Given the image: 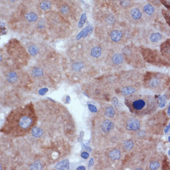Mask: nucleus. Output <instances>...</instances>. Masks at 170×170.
Returning <instances> with one entry per match:
<instances>
[{"label": "nucleus", "instance_id": "1", "mask_svg": "<svg viewBox=\"0 0 170 170\" xmlns=\"http://www.w3.org/2000/svg\"><path fill=\"white\" fill-rule=\"evenodd\" d=\"M37 121L32 104H28L12 110L6 118L2 131L13 136L21 137L28 134Z\"/></svg>", "mask_w": 170, "mask_h": 170}, {"label": "nucleus", "instance_id": "2", "mask_svg": "<svg viewBox=\"0 0 170 170\" xmlns=\"http://www.w3.org/2000/svg\"><path fill=\"white\" fill-rule=\"evenodd\" d=\"M125 104L132 114L138 116L151 115L158 108L157 98L148 95H130L126 97Z\"/></svg>", "mask_w": 170, "mask_h": 170}, {"label": "nucleus", "instance_id": "3", "mask_svg": "<svg viewBox=\"0 0 170 170\" xmlns=\"http://www.w3.org/2000/svg\"><path fill=\"white\" fill-rule=\"evenodd\" d=\"M170 78L165 74L158 72H148L144 77L143 85L145 88L160 94L169 87Z\"/></svg>", "mask_w": 170, "mask_h": 170}, {"label": "nucleus", "instance_id": "4", "mask_svg": "<svg viewBox=\"0 0 170 170\" xmlns=\"http://www.w3.org/2000/svg\"><path fill=\"white\" fill-rule=\"evenodd\" d=\"M168 39V35L162 30L150 28L145 31L144 35L145 43L152 48L157 47Z\"/></svg>", "mask_w": 170, "mask_h": 170}, {"label": "nucleus", "instance_id": "5", "mask_svg": "<svg viewBox=\"0 0 170 170\" xmlns=\"http://www.w3.org/2000/svg\"><path fill=\"white\" fill-rule=\"evenodd\" d=\"M139 6L147 22H153L158 16L159 9L157 5L149 2H143Z\"/></svg>", "mask_w": 170, "mask_h": 170}, {"label": "nucleus", "instance_id": "6", "mask_svg": "<svg viewBox=\"0 0 170 170\" xmlns=\"http://www.w3.org/2000/svg\"><path fill=\"white\" fill-rule=\"evenodd\" d=\"M127 17L129 21L134 24H142L145 22V19L140 7H132L127 11Z\"/></svg>", "mask_w": 170, "mask_h": 170}, {"label": "nucleus", "instance_id": "7", "mask_svg": "<svg viewBox=\"0 0 170 170\" xmlns=\"http://www.w3.org/2000/svg\"><path fill=\"white\" fill-rule=\"evenodd\" d=\"M160 53L165 59L170 62V39H167L160 46Z\"/></svg>", "mask_w": 170, "mask_h": 170}, {"label": "nucleus", "instance_id": "8", "mask_svg": "<svg viewBox=\"0 0 170 170\" xmlns=\"http://www.w3.org/2000/svg\"><path fill=\"white\" fill-rule=\"evenodd\" d=\"M141 128V122L134 117L129 118L126 122V128L130 131H137Z\"/></svg>", "mask_w": 170, "mask_h": 170}, {"label": "nucleus", "instance_id": "9", "mask_svg": "<svg viewBox=\"0 0 170 170\" xmlns=\"http://www.w3.org/2000/svg\"><path fill=\"white\" fill-rule=\"evenodd\" d=\"M105 50L103 48V46L98 45L93 46L91 48L90 55L92 58L98 59L103 57L105 55Z\"/></svg>", "mask_w": 170, "mask_h": 170}, {"label": "nucleus", "instance_id": "10", "mask_svg": "<svg viewBox=\"0 0 170 170\" xmlns=\"http://www.w3.org/2000/svg\"><path fill=\"white\" fill-rule=\"evenodd\" d=\"M112 64L115 66H120L124 64L125 58L121 53H115L110 56V58Z\"/></svg>", "mask_w": 170, "mask_h": 170}, {"label": "nucleus", "instance_id": "11", "mask_svg": "<svg viewBox=\"0 0 170 170\" xmlns=\"http://www.w3.org/2000/svg\"><path fill=\"white\" fill-rule=\"evenodd\" d=\"M110 37L112 41L117 43L122 40L123 37V33L122 32V30L115 28L111 31V32L110 34Z\"/></svg>", "mask_w": 170, "mask_h": 170}, {"label": "nucleus", "instance_id": "12", "mask_svg": "<svg viewBox=\"0 0 170 170\" xmlns=\"http://www.w3.org/2000/svg\"><path fill=\"white\" fill-rule=\"evenodd\" d=\"M104 113L105 115L110 118H112L115 116L116 114V112L114 109V108L112 106H107L105 108V111H104Z\"/></svg>", "mask_w": 170, "mask_h": 170}, {"label": "nucleus", "instance_id": "13", "mask_svg": "<svg viewBox=\"0 0 170 170\" xmlns=\"http://www.w3.org/2000/svg\"><path fill=\"white\" fill-rule=\"evenodd\" d=\"M109 157L113 160H118L121 157V152L118 149H114L110 152Z\"/></svg>", "mask_w": 170, "mask_h": 170}, {"label": "nucleus", "instance_id": "14", "mask_svg": "<svg viewBox=\"0 0 170 170\" xmlns=\"http://www.w3.org/2000/svg\"><path fill=\"white\" fill-rule=\"evenodd\" d=\"M26 19L29 22H35L37 20V15L34 12H28L25 15Z\"/></svg>", "mask_w": 170, "mask_h": 170}, {"label": "nucleus", "instance_id": "15", "mask_svg": "<svg viewBox=\"0 0 170 170\" xmlns=\"http://www.w3.org/2000/svg\"><path fill=\"white\" fill-rule=\"evenodd\" d=\"M51 6H52L51 3L49 1H47V0H45V1L42 2L40 3V8L43 11L50 9L51 8Z\"/></svg>", "mask_w": 170, "mask_h": 170}, {"label": "nucleus", "instance_id": "16", "mask_svg": "<svg viewBox=\"0 0 170 170\" xmlns=\"http://www.w3.org/2000/svg\"><path fill=\"white\" fill-rule=\"evenodd\" d=\"M28 51H29L30 53L32 55V56L37 55L38 54V48L34 45H31L29 46Z\"/></svg>", "mask_w": 170, "mask_h": 170}, {"label": "nucleus", "instance_id": "17", "mask_svg": "<svg viewBox=\"0 0 170 170\" xmlns=\"http://www.w3.org/2000/svg\"><path fill=\"white\" fill-rule=\"evenodd\" d=\"M32 134L36 137H40L42 135V131L41 129L38 128H34L32 130Z\"/></svg>", "mask_w": 170, "mask_h": 170}, {"label": "nucleus", "instance_id": "18", "mask_svg": "<svg viewBox=\"0 0 170 170\" xmlns=\"http://www.w3.org/2000/svg\"><path fill=\"white\" fill-rule=\"evenodd\" d=\"M163 14V15H164V17H165V19H166V22L168 23V24L170 25V10H166V11H165L163 10L162 11Z\"/></svg>", "mask_w": 170, "mask_h": 170}, {"label": "nucleus", "instance_id": "19", "mask_svg": "<svg viewBox=\"0 0 170 170\" xmlns=\"http://www.w3.org/2000/svg\"><path fill=\"white\" fill-rule=\"evenodd\" d=\"M133 143L131 141H126L124 142V148L126 150H130L133 147Z\"/></svg>", "mask_w": 170, "mask_h": 170}, {"label": "nucleus", "instance_id": "20", "mask_svg": "<svg viewBox=\"0 0 170 170\" xmlns=\"http://www.w3.org/2000/svg\"><path fill=\"white\" fill-rule=\"evenodd\" d=\"M160 167V163L157 161H154L150 163V168L151 169H157Z\"/></svg>", "mask_w": 170, "mask_h": 170}, {"label": "nucleus", "instance_id": "21", "mask_svg": "<svg viewBox=\"0 0 170 170\" xmlns=\"http://www.w3.org/2000/svg\"><path fill=\"white\" fill-rule=\"evenodd\" d=\"M17 79L16 74L13 72H11L8 74V80H9L11 82H14Z\"/></svg>", "mask_w": 170, "mask_h": 170}, {"label": "nucleus", "instance_id": "22", "mask_svg": "<svg viewBox=\"0 0 170 170\" xmlns=\"http://www.w3.org/2000/svg\"><path fill=\"white\" fill-rule=\"evenodd\" d=\"M69 7H68L67 5H62V6H61V8H60V11H61L62 13H63V14H68V12H69Z\"/></svg>", "mask_w": 170, "mask_h": 170}, {"label": "nucleus", "instance_id": "23", "mask_svg": "<svg viewBox=\"0 0 170 170\" xmlns=\"http://www.w3.org/2000/svg\"><path fill=\"white\" fill-rule=\"evenodd\" d=\"M87 19V16H86V14L84 13L81 18V20L79 22V27H82L83 26V25L84 24V23L85 22V20Z\"/></svg>", "mask_w": 170, "mask_h": 170}, {"label": "nucleus", "instance_id": "24", "mask_svg": "<svg viewBox=\"0 0 170 170\" xmlns=\"http://www.w3.org/2000/svg\"><path fill=\"white\" fill-rule=\"evenodd\" d=\"M160 2L168 9L170 10V0H160Z\"/></svg>", "mask_w": 170, "mask_h": 170}, {"label": "nucleus", "instance_id": "25", "mask_svg": "<svg viewBox=\"0 0 170 170\" xmlns=\"http://www.w3.org/2000/svg\"><path fill=\"white\" fill-rule=\"evenodd\" d=\"M121 4L124 7L129 8V5H130V2H129V0H122L121 2Z\"/></svg>", "mask_w": 170, "mask_h": 170}, {"label": "nucleus", "instance_id": "26", "mask_svg": "<svg viewBox=\"0 0 170 170\" xmlns=\"http://www.w3.org/2000/svg\"><path fill=\"white\" fill-rule=\"evenodd\" d=\"M83 67V65L82 63H77L75 64L73 66V68L74 69H77V70H79L81 69Z\"/></svg>", "mask_w": 170, "mask_h": 170}, {"label": "nucleus", "instance_id": "27", "mask_svg": "<svg viewBox=\"0 0 170 170\" xmlns=\"http://www.w3.org/2000/svg\"><path fill=\"white\" fill-rule=\"evenodd\" d=\"M33 74L37 76L40 75L42 74V71L40 69H35L33 70Z\"/></svg>", "mask_w": 170, "mask_h": 170}, {"label": "nucleus", "instance_id": "28", "mask_svg": "<svg viewBox=\"0 0 170 170\" xmlns=\"http://www.w3.org/2000/svg\"><path fill=\"white\" fill-rule=\"evenodd\" d=\"M88 106H89V108H90V110L93 112H97V108L94 105H91V106L90 105H88Z\"/></svg>", "mask_w": 170, "mask_h": 170}, {"label": "nucleus", "instance_id": "29", "mask_svg": "<svg viewBox=\"0 0 170 170\" xmlns=\"http://www.w3.org/2000/svg\"><path fill=\"white\" fill-rule=\"evenodd\" d=\"M81 157H82V158H84L86 159L87 158H88V154L87 153H86V152H84V153H82V155H81Z\"/></svg>", "mask_w": 170, "mask_h": 170}, {"label": "nucleus", "instance_id": "30", "mask_svg": "<svg viewBox=\"0 0 170 170\" xmlns=\"http://www.w3.org/2000/svg\"><path fill=\"white\" fill-rule=\"evenodd\" d=\"M168 114L170 115V106H169V112H168Z\"/></svg>", "mask_w": 170, "mask_h": 170}, {"label": "nucleus", "instance_id": "31", "mask_svg": "<svg viewBox=\"0 0 170 170\" xmlns=\"http://www.w3.org/2000/svg\"><path fill=\"white\" fill-rule=\"evenodd\" d=\"M9 1H11V2H15V0H9Z\"/></svg>", "mask_w": 170, "mask_h": 170}, {"label": "nucleus", "instance_id": "32", "mask_svg": "<svg viewBox=\"0 0 170 170\" xmlns=\"http://www.w3.org/2000/svg\"><path fill=\"white\" fill-rule=\"evenodd\" d=\"M169 141L170 142V137H169Z\"/></svg>", "mask_w": 170, "mask_h": 170}]
</instances>
